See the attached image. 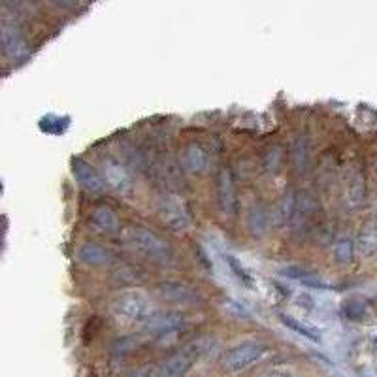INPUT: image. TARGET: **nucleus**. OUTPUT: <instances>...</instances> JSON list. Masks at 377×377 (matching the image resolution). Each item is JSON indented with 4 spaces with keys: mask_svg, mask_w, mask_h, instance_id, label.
Instances as JSON below:
<instances>
[{
    "mask_svg": "<svg viewBox=\"0 0 377 377\" xmlns=\"http://www.w3.org/2000/svg\"><path fill=\"white\" fill-rule=\"evenodd\" d=\"M283 273L287 278L295 279L298 283L312 287V289H328L327 281H324L317 272H313V270L302 268V266H287V268L283 270Z\"/></svg>",
    "mask_w": 377,
    "mask_h": 377,
    "instance_id": "6ab92c4d",
    "label": "nucleus"
},
{
    "mask_svg": "<svg viewBox=\"0 0 377 377\" xmlns=\"http://www.w3.org/2000/svg\"><path fill=\"white\" fill-rule=\"evenodd\" d=\"M296 192L298 191H287L283 198H281V204H279V217L287 226H290V221H293V215H295Z\"/></svg>",
    "mask_w": 377,
    "mask_h": 377,
    "instance_id": "b1692460",
    "label": "nucleus"
},
{
    "mask_svg": "<svg viewBox=\"0 0 377 377\" xmlns=\"http://www.w3.org/2000/svg\"><path fill=\"white\" fill-rule=\"evenodd\" d=\"M355 241L351 240V238H339L336 244H334V258H336V263L339 264H347L353 261V253H355Z\"/></svg>",
    "mask_w": 377,
    "mask_h": 377,
    "instance_id": "5701e85b",
    "label": "nucleus"
},
{
    "mask_svg": "<svg viewBox=\"0 0 377 377\" xmlns=\"http://www.w3.org/2000/svg\"><path fill=\"white\" fill-rule=\"evenodd\" d=\"M263 377H298L293 372H287V370H270L268 373H264Z\"/></svg>",
    "mask_w": 377,
    "mask_h": 377,
    "instance_id": "c85d7f7f",
    "label": "nucleus"
},
{
    "mask_svg": "<svg viewBox=\"0 0 377 377\" xmlns=\"http://www.w3.org/2000/svg\"><path fill=\"white\" fill-rule=\"evenodd\" d=\"M268 353V345L261 342H244L230 347L221 356V368L229 373L244 372L247 368L255 366Z\"/></svg>",
    "mask_w": 377,
    "mask_h": 377,
    "instance_id": "f03ea898",
    "label": "nucleus"
},
{
    "mask_svg": "<svg viewBox=\"0 0 377 377\" xmlns=\"http://www.w3.org/2000/svg\"><path fill=\"white\" fill-rule=\"evenodd\" d=\"M149 376V366H142V368H136L134 372L131 373L129 377H148Z\"/></svg>",
    "mask_w": 377,
    "mask_h": 377,
    "instance_id": "c756f323",
    "label": "nucleus"
},
{
    "mask_svg": "<svg viewBox=\"0 0 377 377\" xmlns=\"http://www.w3.org/2000/svg\"><path fill=\"white\" fill-rule=\"evenodd\" d=\"M77 258L87 266H104L111 261V251L99 241H85L77 249Z\"/></svg>",
    "mask_w": 377,
    "mask_h": 377,
    "instance_id": "dca6fc26",
    "label": "nucleus"
},
{
    "mask_svg": "<svg viewBox=\"0 0 377 377\" xmlns=\"http://www.w3.org/2000/svg\"><path fill=\"white\" fill-rule=\"evenodd\" d=\"M114 278L119 285H138L140 283V270H134L132 266H123L114 273Z\"/></svg>",
    "mask_w": 377,
    "mask_h": 377,
    "instance_id": "cd10ccee",
    "label": "nucleus"
},
{
    "mask_svg": "<svg viewBox=\"0 0 377 377\" xmlns=\"http://www.w3.org/2000/svg\"><path fill=\"white\" fill-rule=\"evenodd\" d=\"M159 214L172 230H183L191 224V212L187 204L175 195H168L160 200Z\"/></svg>",
    "mask_w": 377,
    "mask_h": 377,
    "instance_id": "6e6552de",
    "label": "nucleus"
},
{
    "mask_svg": "<svg viewBox=\"0 0 377 377\" xmlns=\"http://www.w3.org/2000/svg\"><path fill=\"white\" fill-rule=\"evenodd\" d=\"M317 214H319L317 198L307 191L296 192L295 215H293V221H290V229L293 230L307 229V226L313 223V219L317 217Z\"/></svg>",
    "mask_w": 377,
    "mask_h": 377,
    "instance_id": "9b49d317",
    "label": "nucleus"
},
{
    "mask_svg": "<svg viewBox=\"0 0 377 377\" xmlns=\"http://www.w3.org/2000/svg\"><path fill=\"white\" fill-rule=\"evenodd\" d=\"M206 339H197L189 344L183 351H177L172 356L160 364L157 377H185L195 366V362L200 359L204 351H206Z\"/></svg>",
    "mask_w": 377,
    "mask_h": 377,
    "instance_id": "20e7f679",
    "label": "nucleus"
},
{
    "mask_svg": "<svg viewBox=\"0 0 377 377\" xmlns=\"http://www.w3.org/2000/svg\"><path fill=\"white\" fill-rule=\"evenodd\" d=\"M157 295L160 300L175 304V306H191L200 300L197 289H192L191 285L183 283V281H175V279L157 285Z\"/></svg>",
    "mask_w": 377,
    "mask_h": 377,
    "instance_id": "0eeeda50",
    "label": "nucleus"
},
{
    "mask_svg": "<svg viewBox=\"0 0 377 377\" xmlns=\"http://www.w3.org/2000/svg\"><path fill=\"white\" fill-rule=\"evenodd\" d=\"M140 342H142V339L138 338V336H121V338H117L114 342L111 351H114L115 355H129V353L136 349Z\"/></svg>",
    "mask_w": 377,
    "mask_h": 377,
    "instance_id": "393cba45",
    "label": "nucleus"
},
{
    "mask_svg": "<svg viewBox=\"0 0 377 377\" xmlns=\"http://www.w3.org/2000/svg\"><path fill=\"white\" fill-rule=\"evenodd\" d=\"M102 177L104 183L111 191L119 195H129L132 191V177L125 164L117 160L115 157H104L102 159Z\"/></svg>",
    "mask_w": 377,
    "mask_h": 377,
    "instance_id": "1a4fd4ad",
    "label": "nucleus"
},
{
    "mask_svg": "<svg viewBox=\"0 0 377 377\" xmlns=\"http://www.w3.org/2000/svg\"><path fill=\"white\" fill-rule=\"evenodd\" d=\"M111 310L119 319L129 321V323H146L148 317L153 313L151 300L146 293L138 289H131L115 296L111 302Z\"/></svg>",
    "mask_w": 377,
    "mask_h": 377,
    "instance_id": "7ed1b4c3",
    "label": "nucleus"
},
{
    "mask_svg": "<svg viewBox=\"0 0 377 377\" xmlns=\"http://www.w3.org/2000/svg\"><path fill=\"white\" fill-rule=\"evenodd\" d=\"M270 229V212L263 202H253L247 212V230L253 236H264Z\"/></svg>",
    "mask_w": 377,
    "mask_h": 377,
    "instance_id": "f3484780",
    "label": "nucleus"
},
{
    "mask_svg": "<svg viewBox=\"0 0 377 377\" xmlns=\"http://www.w3.org/2000/svg\"><path fill=\"white\" fill-rule=\"evenodd\" d=\"M181 164L191 174H204L209 168V153L200 142H191L181 153Z\"/></svg>",
    "mask_w": 377,
    "mask_h": 377,
    "instance_id": "f8f14e48",
    "label": "nucleus"
},
{
    "mask_svg": "<svg viewBox=\"0 0 377 377\" xmlns=\"http://www.w3.org/2000/svg\"><path fill=\"white\" fill-rule=\"evenodd\" d=\"M376 170H377V163H376Z\"/></svg>",
    "mask_w": 377,
    "mask_h": 377,
    "instance_id": "7c9ffc66",
    "label": "nucleus"
},
{
    "mask_svg": "<svg viewBox=\"0 0 377 377\" xmlns=\"http://www.w3.org/2000/svg\"><path fill=\"white\" fill-rule=\"evenodd\" d=\"M342 313H344V317L349 319V321H362L364 315H366V306H364L361 300H349L344 304Z\"/></svg>",
    "mask_w": 377,
    "mask_h": 377,
    "instance_id": "bb28decb",
    "label": "nucleus"
},
{
    "mask_svg": "<svg viewBox=\"0 0 377 377\" xmlns=\"http://www.w3.org/2000/svg\"><path fill=\"white\" fill-rule=\"evenodd\" d=\"M23 36L19 33V28L11 27L8 23H4V27H2V48H4L6 53H13L16 55L17 51L23 48Z\"/></svg>",
    "mask_w": 377,
    "mask_h": 377,
    "instance_id": "aec40b11",
    "label": "nucleus"
},
{
    "mask_svg": "<svg viewBox=\"0 0 377 377\" xmlns=\"http://www.w3.org/2000/svg\"><path fill=\"white\" fill-rule=\"evenodd\" d=\"M356 253L364 258L373 257L377 253V224L368 223L362 226V230L359 232V238L355 241Z\"/></svg>",
    "mask_w": 377,
    "mask_h": 377,
    "instance_id": "a211bd4d",
    "label": "nucleus"
},
{
    "mask_svg": "<svg viewBox=\"0 0 377 377\" xmlns=\"http://www.w3.org/2000/svg\"><path fill=\"white\" fill-rule=\"evenodd\" d=\"M126 241L129 246L134 249V253H138L140 257L149 261V263L163 264L168 263L172 258V247L159 232L148 229V226H132L129 230V236H126Z\"/></svg>",
    "mask_w": 377,
    "mask_h": 377,
    "instance_id": "f257e3e1",
    "label": "nucleus"
},
{
    "mask_svg": "<svg viewBox=\"0 0 377 377\" xmlns=\"http://www.w3.org/2000/svg\"><path fill=\"white\" fill-rule=\"evenodd\" d=\"M189 327V317L183 312L175 310H166V312H153L143 323V328L148 332L166 336V334H175L185 330Z\"/></svg>",
    "mask_w": 377,
    "mask_h": 377,
    "instance_id": "423d86ee",
    "label": "nucleus"
},
{
    "mask_svg": "<svg viewBox=\"0 0 377 377\" xmlns=\"http://www.w3.org/2000/svg\"><path fill=\"white\" fill-rule=\"evenodd\" d=\"M366 177H364L361 170H355V172L347 177V183H345V206H347L351 212L361 208L364 200H366Z\"/></svg>",
    "mask_w": 377,
    "mask_h": 377,
    "instance_id": "ddd939ff",
    "label": "nucleus"
},
{
    "mask_svg": "<svg viewBox=\"0 0 377 377\" xmlns=\"http://www.w3.org/2000/svg\"><path fill=\"white\" fill-rule=\"evenodd\" d=\"M224 263H226L230 272L234 273V278L238 279L244 287H247V289H253V287H255V279H253L251 272H247L246 266H244L234 255H224Z\"/></svg>",
    "mask_w": 377,
    "mask_h": 377,
    "instance_id": "412c9836",
    "label": "nucleus"
},
{
    "mask_svg": "<svg viewBox=\"0 0 377 377\" xmlns=\"http://www.w3.org/2000/svg\"><path fill=\"white\" fill-rule=\"evenodd\" d=\"M217 202L226 217H234L240 209L238 187H236L234 174L229 166H221L217 174Z\"/></svg>",
    "mask_w": 377,
    "mask_h": 377,
    "instance_id": "39448f33",
    "label": "nucleus"
},
{
    "mask_svg": "<svg viewBox=\"0 0 377 377\" xmlns=\"http://www.w3.org/2000/svg\"><path fill=\"white\" fill-rule=\"evenodd\" d=\"M279 321H281V323H283L287 328H290V330H295L296 334H300V336H304V338L310 339V342H315V344H319V342H321V336L315 332V328L307 327V324L300 323V321H296V319L290 317V315L279 313Z\"/></svg>",
    "mask_w": 377,
    "mask_h": 377,
    "instance_id": "4be33fe9",
    "label": "nucleus"
},
{
    "mask_svg": "<svg viewBox=\"0 0 377 377\" xmlns=\"http://www.w3.org/2000/svg\"><path fill=\"white\" fill-rule=\"evenodd\" d=\"M94 230H99L102 234H117L121 230V219L117 217L114 209L109 206H99L93 209V214L89 217Z\"/></svg>",
    "mask_w": 377,
    "mask_h": 377,
    "instance_id": "4468645a",
    "label": "nucleus"
},
{
    "mask_svg": "<svg viewBox=\"0 0 377 377\" xmlns=\"http://www.w3.org/2000/svg\"><path fill=\"white\" fill-rule=\"evenodd\" d=\"M290 163L296 172H306L312 163V140L307 134H298L290 143Z\"/></svg>",
    "mask_w": 377,
    "mask_h": 377,
    "instance_id": "2eb2a0df",
    "label": "nucleus"
},
{
    "mask_svg": "<svg viewBox=\"0 0 377 377\" xmlns=\"http://www.w3.org/2000/svg\"><path fill=\"white\" fill-rule=\"evenodd\" d=\"M72 174L87 192L97 195V192L104 191V177H102V174H99V170L94 168L89 160L82 159V157H74L72 159Z\"/></svg>",
    "mask_w": 377,
    "mask_h": 377,
    "instance_id": "9d476101",
    "label": "nucleus"
},
{
    "mask_svg": "<svg viewBox=\"0 0 377 377\" xmlns=\"http://www.w3.org/2000/svg\"><path fill=\"white\" fill-rule=\"evenodd\" d=\"M281 163H283V151H281V148L279 146H270L263 155V166L268 172H275L281 166Z\"/></svg>",
    "mask_w": 377,
    "mask_h": 377,
    "instance_id": "a878e982",
    "label": "nucleus"
}]
</instances>
